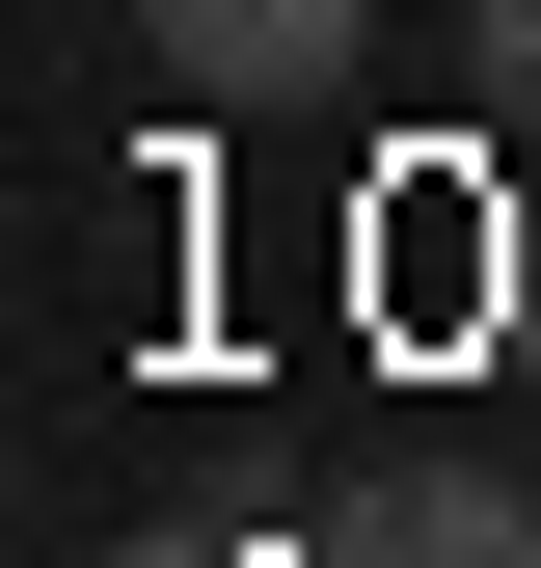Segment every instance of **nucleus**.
Returning a JSON list of instances; mask_svg holds the SVG:
<instances>
[{"mask_svg":"<svg viewBox=\"0 0 541 568\" xmlns=\"http://www.w3.org/2000/svg\"><path fill=\"white\" fill-rule=\"evenodd\" d=\"M298 568H541V515H514V487H406V515L298 541Z\"/></svg>","mask_w":541,"mask_h":568,"instance_id":"f03ea898","label":"nucleus"},{"mask_svg":"<svg viewBox=\"0 0 541 568\" xmlns=\"http://www.w3.org/2000/svg\"><path fill=\"white\" fill-rule=\"evenodd\" d=\"M460 28H488V82H514V109H541V0H460Z\"/></svg>","mask_w":541,"mask_h":568,"instance_id":"7ed1b4c3","label":"nucleus"},{"mask_svg":"<svg viewBox=\"0 0 541 568\" xmlns=\"http://www.w3.org/2000/svg\"><path fill=\"white\" fill-rule=\"evenodd\" d=\"M135 54H163V109H325L379 0H135Z\"/></svg>","mask_w":541,"mask_h":568,"instance_id":"f257e3e1","label":"nucleus"},{"mask_svg":"<svg viewBox=\"0 0 541 568\" xmlns=\"http://www.w3.org/2000/svg\"><path fill=\"white\" fill-rule=\"evenodd\" d=\"M109 568H270V541H109Z\"/></svg>","mask_w":541,"mask_h":568,"instance_id":"20e7f679","label":"nucleus"}]
</instances>
